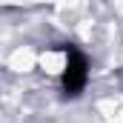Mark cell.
I'll list each match as a JSON object with an SVG mask.
<instances>
[{
	"label": "cell",
	"instance_id": "cell-1",
	"mask_svg": "<svg viewBox=\"0 0 123 123\" xmlns=\"http://www.w3.org/2000/svg\"><path fill=\"white\" fill-rule=\"evenodd\" d=\"M63 55H66V66H63V74H60L63 97H80L89 86V57L74 43H66Z\"/></svg>",
	"mask_w": 123,
	"mask_h": 123
}]
</instances>
